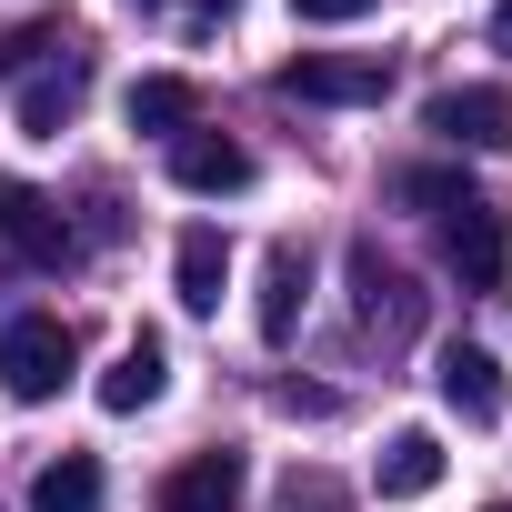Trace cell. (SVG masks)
Wrapping results in <instances>:
<instances>
[{"label":"cell","mask_w":512,"mask_h":512,"mask_svg":"<svg viewBox=\"0 0 512 512\" xmlns=\"http://www.w3.org/2000/svg\"><path fill=\"white\" fill-rule=\"evenodd\" d=\"M71 372H81V332L61 312H21L0 332V382H11V402H61Z\"/></svg>","instance_id":"obj_1"},{"label":"cell","mask_w":512,"mask_h":512,"mask_svg":"<svg viewBox=\"0 0 512 512\" xmlns=\"http://www.w3.org/2000/svg\"><path fill=\"white\" fill-rule=\"evenodd\" d=\"M442 262H452L462 292H502V272H512V221H502V201L462 191V201L442 211Z\"/></svg>","instance_id":"obj_2"},{"label":"cell","mask_w":512,"mask_h":512,"mask_svg":"<svg viewBox=\"0 0 512 512\" xmlns=\"http://www.w3.org/2000/svg\"><path fill=\"white\" fill-rule=\"evenodd\" d=\"M272 91H282V101H332V111H352V101H382V91H392V51H302V61L272 71Z\"/></svg>","instance_id":"obj_3"},{"label":"cell","mask_w":512,"mask_h":512,"mask_svg":"<svg viewBox=\"0 0 512 512\" xmlns=\"http://www.w3.org/2000/svg\"><path fill=\"white\" fill-rule=\"evenodd\" d=\"M0 241H11V262L21 272H71V221H61V201L51 191H31V181H0Z\"/></svg>","instance_id":"obj_4"},{"label":"cell","mask_w":512,"mask_h":512,"mask_svg":"<svg viewBox=\"0 0 512 512\" xmlns=\"http://www.w3.org/2000/svg\"><path fill=\"white\" fill-rule=\"evenodd\" d=\"M452 151H512V91L502 81H452V91H432V111H422Z\"/></svg>","instance_id":"obj_5"},{"label":"cell","mask_w":512,"mask_h":512,"mask_svg":"<svg viewBox=\"0 0 512 512\" xmlns=\"http://www.w3.org/2000/svg\"><path fill=\"white\" fill-rule=\"evenodd\" d=\"M352 312H362V332H382V342H402V332L422 322V292H412V282L382 262L372 241L352 251Z\"/></svg>","instance_id":"obj_6"},{"label":"cell","mask_w":512,"mask_h":512,"mask_svg":"<svg viewBox=\"0 0 512 512\" xmlns=\"http://www.w3.org/2000/svg\"><path fill=\"white\" fill-rule=\"evenodd\" d=\"M241 502H251L241 452H191V462L161 482V512H241Z\"/></svg>","instance_id":"obj_7"},{"label":"cell","mask_w":512,"mask_h":512,"mask_svg":"<svg viewBox=\"0 0 512 512\" xmlns=\"http://www.w3.org/2000/svg\"><path fill=\"white\" fill-rule=\"evenodd\" d=\"M171 181L201 191V201H221V191L251 181V151H241L231 131H181V141H171Z\"/></svg>","instance_id":"obj_8"},{"label":"cell","mask_w":512,"mask_h":512,"mask_svg":"<svg viewBox=\"0 0 512 512\" xmlns=\"http://www.w3.org/2000/svg\"><path fill=\"white\" fill-rule=\"evenodd\" d=\"M432 382H442V402H452L462 422H502V362H492L482 342H452V352L432 362Z\"/></svg>","instance_id":"obj_9"},{"label":"cell","mask_w":512,"mask_h":512,"mask_svg":"<svg viewBox=\"0 0 512 512\" xmlns=\"http://www.w3.org/2000/svg\"><path fill=\"white\" fill-rule=\"evenodd\" d=\"M221 282H231V241H221L211 221H191L181 251H171V292H181V312H221Z\"/></svg>","instance_id":"obj_10"},{"label":"cell","mask_w":512,"mask_h":512,"mask_svg":"<svg viewBox=\"0 0 512 512\" xmlns=\"http://www.w3.org/2000/svg\"><path fill=\"white\" fill-rule=\"evenodd\" d=\"M302 302H312V251L302 241H272V262H262V342H292L302 332Z\"/></svg>","instance_id":"obj_11"},{"label":"cell","mask_w":512,"mask_h":512,"mask_svg":"<svg viewBox=\"0 0 512 512\" xmlns=\"http://www.w3.org/2000/svg\"><path fill=\"white\" fill-rule=\"evenodd\" d=\"M81 101H91V61H81V51H71V61H61V71H41V81H31V91H21V131H31V141H61V131H71V111H81Z\"/></svg>","instance_id":"obj_12"},{"label":"cell","mask_w":512,"mask_h":512,"mask_svg":"<svg viewBox=\"0 0 512 512\" xmlns=\"http://www.w3.org/2000/svg\"><path fill=\"white\" fill-rule=\"evenodd\" d=\"M161 392H171V352H161L151 332H141V342H121V362L101 372V412H151Z\"/></svg>","instance_id":"obj_13"},{"label":"cell","mask_w":512,"mask_h":512,"mask_svg":"<svg viewBox=\"0 0 512 512\" xmlns=\"http://www.w3.org/2000/svg\"><path fill=\"white\" fill-rule=\"evenodd\" d=\"M121 111H131V131H161V141H181V131L201 121V91H191L181 71H141Z\"/></svg>","instance_id":"obj_14"},{"label":"cell","mask_w":512,"mask_h":512,"mask_svg":"<svg viewBox=\"0 0 512 512\" xmlns=\"http://www.w3.org/2000/svg\"><path fill=\"white\" fill-rule=\"evenodd\" d=\"M372 482H382V502H422V492L442 482V442H432V432H392L382 462H372Z\"/></svg>","instance_id":"obj_15"},{"label":"cell","mask_w":512,"mask_h":512,"mask_svg":"<svg viewBox=\"0 0 512 512\" xmlns=\"http://www.w3.org/2000/svg\"><path fill=\"white\" fill-rule=\"evenodd\" d=\"M101 492H111L101 462H91V452H61V462L31 482V512H101Z\"/></svg>","instance_id":"obj_16"},{"label":"cell","mask_w":512,"mask_h":512,"mask_svg":"<svg viewBox=\"0 0 512 512\" xmlns=\"http://www.w3.org/2000/svg\"><path fill=\"white\" fill-rule=\"evenodd\" d=\"M472 181L462 171H432V161H412V171H392V201H412V211H452Z\"/></svg>","instance_id":"obj_17"},{"label":"cell","mask_w":512,"mask_h":512,"mask_svg":"<svg viewBox=\"0 0 512 512\" xmlns=\"http://www.w3.org/2000/svg\"><path fill=\"white\" fill-rule=\"evenodd\" d=\"M302 21H362V11H382V0H292Z\"/></svg>","instance_id":"obj_18"},{"label":"cell","mask_w":512,"mask_h":512,"mask_svg":"<svg viewBox=\"0 0 512 512\" xmlns=\"http://www.w3.org/2000/svg\"><path fill=\"white\" fill-rule=\"evenodd\" d=\"M492 51H512V0H492Z\"/></svg>","instance_id":"obj_19"},{"label":"cell","mask_w":512,"mask_h":512,"mask_svg":"<svg viewBox=\"0 0 512 512\" xmlns=\"http://www.w3.org/2000/svg\"><path fill=\"white\" fill-rule=\"evenodd\" d=\"M191 11H231V0H191Z\"/></svg>","instance_id":"obj_20"},{"label":"cell","mask_w":512,"mask_h":512,"mask_svg":"<svg viewBox=\"0 0 512 512\" xmlns=\"http://www.w3.org/2000/svg\"><path fill=\"white\" fill-rule=\"evenodd\" d=\"M482 512H512V502H482Z\"/></svg>","instance_id":"obj_21"}]
</instances>
